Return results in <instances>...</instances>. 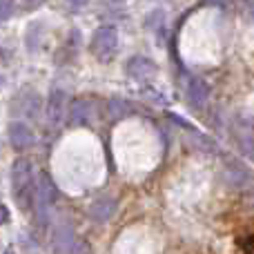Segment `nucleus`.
Listing matches in <instances>:
<instances>
[{"label":"nucleus","instance_id":"39448f33","mask_svg":"<svg viewBox=\"0 0 254 254\" xmlns=\"http://www.w3.org/2000/svg\"><path fill=\"white\" fill-rule=\"evenodd\" d=\"M188 101L194 110H203L210 101V87L203 78H192L188 83Z\"/></svg>","mask_w":254,"mask_h":254},{"label":"nucleus","instance_id":"9d476101","mask_svg":"<svg viewBox=\"0 0 254 254\" xmlns=\"http://www.w3.org/2000/svg\"><path fill=\"white\" fill-rule=\"evenodd\" d=\"M107 107H110V116L114 121H121V119H125V116L131 114V105L127 101H123V98H112Z\"/></svg>","mask_w":254,"mask_h":254},{"label":"nucleus","instance_id":"4468645a","mask_svg":"<svg viewBox=\"0 0 254 254\" xmlns=\"http://www.w3.org/2000/svg\"><path fill=\"white\" fill-rule=\"evenodd\" d=\"M87 2H89V0H69V4H71V7H74V9L85 7V4H87Z\"/></svg>","mask_w":254,"mask_h":254},{"label":"nucleus","instance_id":"423d86ee","mask_svg":"<svg viewBox=\"0 0 254 254\" xmlns=\"http://www.w3.org/2000/svg\"><path fill=\"white\" fill-rule=\"evenodd\" d=\"M9 143L16 149H27L34 145V131H31L29 125H25L22 121H16V123L9 125Z\"/></svg>","mask_w":254,"mask_h":254},{"label":"nucleus","instance_id":"f8f14e48","mask_svg":"<svg viewBox=\"0 0 254 254\" xmlns=\"http://www.w3.org/2000/svg\"><path fill=\"white\" fill-rule=\"evenodd\" d=\"M16 11V0H0V22L9 20Z\"/></svg>","mask_w":254,"mask_h":254},{"label":"nucleus","instance_id":"9b49d317","mask_svg":"<svg viewBox=\"0 0 254 254\" xmlns=\"http://www.w3.org/2000/svg\"><path fill=\"white\" fill-rule=\"evenodd\" d=\"M25 98H27V101H22V112H25V116H36V112H38V105H40L38 96H36L34 92H27Z\"/></svg>","mask_w":254,"mask_h":254},{"label":"nucleus","instance_id":"2eb2a0df","mask_svg":"<svg viewBox=\"0 0 254 254\" xmlns=\"http://www.w3.org/2000/svg\"><path fill=\"white\" fill-rule=\"evenodd\" d=\"M116 2H123V0H116Z\"/></svg>","mask_w":254,"mask_h":254},{"label":"nucleus","instance_id":"20e7f679","mask_svg":"<svg viewBox=\"0 0 254 254\" xmlns=\"http://www.w3.org/2000/svg\"><path fill=\"white\" fill-rule=\"evenodd\" d=\"M67 114V94L63 89H52L47 98V119L49 123L58 125Z\"/></svg>","mask_w":254,"mask_h":254},{"label":"nucleus","instance_id":"7ed1b4c3","mask_svg":"<svg viewBox=\"0 0 254 254\" xmlns=\"http://www.w3.org/2000/svg\"><path fill=\"white\" fill-rule=\"evenodd\" d=\"M127 76L134 80H138V83H145V80L154 78L156 76V63L149 61V58L145 56H134L127 61V67H125Z\"/></svg>","mask_w":254,"mask_h":254},{"label":"nucleus","instance_id":"f257e3e1","mask_svg":"<svg viewBox=\"0 0 254 254\" xmlns=\"http://www.w3.org/2000/svg\"><path fill=\"white\" fill-rule=\"evenodd\" d=\"M11 190H13V198H16L18 207L22 212L31 210L36 183H34V174H31V163L25 161V158H18L11 165Z\"/></svg>","mask_w":254,"mask_h":254},{"label":"nucleus","instance_id":"f03ea898","mask_svg":"<svg viewBox=\"0 0 254 254\" xmlns=\"http://www.w3.org/2000/svg\"><path fill=\"white\" fill-rule=\"evenodd\" d=\"M116 49H119V31H116V27H112V25L98 27L92 38L94 56L101 58V61H110L116 54Z\"/></svg>","mask_w":254,"mask_h":254},{"label":"nucleus","instance_id":"dca6fc26","mask_svg":"<svg viewBox=\"0 0 254 254\" xmlns=\"http://www.w3.org/2000/svg\"><path fill=\"white\" fill-rule=\"evenodd\" d=\"M7 254H11V252H7Z\"/></svg>","mask_w":254,"mask_h":254},{"label":"nucleus","instance_id":"1a4fd4ad","mask_svg":"<svg viewBox=\"0 0 254 254\" xmlns=\"http://www.w3.org/2000/svg\"><path fill=\"white\" fill-rule=\"evenodd\" d=\"M114 212H116V201L110 196H101L89 205V216H92L94 221H98V223L110 221L112 216H114Z\"/></svg>","mask_w":254,"mask_h":254},{"label":"nucleus","instance_id":"ddd939ff","mask_svg":"<svg viewBox=\"0 0 254 254\" xmlns=\"http://www.w3.org/2000/svg\"><path fill=\"white\" fill-rule=\"evenodd\" d=\"M9 221V210L4 203H0V225H4Z\"/></svg>","mask_w":254,"mask_h":254},{"label":"nucleus","instance_id":"0eeeda50","mask_svg":"<svg viewBox=\"0 0 254 254\" xmlns=\"http://www.w3.org/2000/svg\"><path fill=\"white\" fill-rule=\"evenodd\" d=\"M94 119V103L83 98V101H76L69 107V125L71 127H83Z\"/></svg>","mask_w":254,"mask_h":254},{"label":"nucleus","instance_id":"6e6552de","mask_svg":"<svg viewBox=\"0 0 254 254\" xmlns=\"http://www.w3.org/2000/svg\"><path fill=\"white\" fill-rule=\"evenodd\" d=\"M74 246H76L74 228L69 223L58 225L56 232H54V250H56V254H69Z\"/></svg>","mask_w":254,"mask_h":254}]
</instances>
